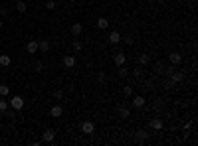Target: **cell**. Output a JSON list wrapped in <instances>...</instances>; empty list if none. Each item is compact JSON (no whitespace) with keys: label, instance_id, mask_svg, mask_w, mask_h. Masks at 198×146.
I'll use <instances>...</instances> for the list:
<instances>
[{"label":"cell","instance_id":"5","mask_svg":"<svg viewBox=\"0 0 198 146\" xmlns=\"http://www.w3.org/2000/svg\"><path fill=\"white\" fill-rule=\"evenodd\" d=\"M133 107H135V109H141V107H145V97H141V95L133 97Z\"/></svg>","mask_w":198,"mask_h":146},{"label":"cell","instance_id":"21","mask_svg":"<svg viewBox=\"0 0 198 146\" xmlns=\"http://www.w3.org/2000/svg\"><path fill=\"white\" fill-rule=\"evenodd\" d=\"M73 50H76V51H81V50H83V44H81L79 40H73Z\"/></svg>","mask_w":198,"mask_h":146},{"label":"cell","instance_id":"9","mask_svg":"<svg viewBox=\"0 0 198 146\" xmlns=\"http://www.w3.org/2000/svg\"><path fill=\"white\" fill-rule=\"evenodd\" d=\"M107 26H109V20H107L105 16L97 18V28H99V30H107Z\"/></svg>","mask_w":198,"mask_h":146},{"label":"cell","instance_id":"7","mask_svg":"<svg viewBox=\"0 0 198 146\" xmlns=\"http://www.w3.org/2000/svg\"><path fill=\"white\" fill-rule=\"evenodd\" d=\"M168 59H170V63H173V65H178V63L182 61V55H180V53H176V51H173Z\"/></svg>","mask_w":198,"mask_h":146},{"label":"cell","instance_id":"18","mask_svg":"<svg viewBox=\"0 0 198 146\" xmlns=\"http://www.w3.org/2000/svg\"><path fill=\"white\" fill-rule=\"evenodd\" d=\"M182 79H184V73H173V77H170L173 83H180Z\"/></svg>","mask_w":198,"mask_h":146},{"label":"cell","instance_id":"24","mask_svg":"<svg viewBox=\"0 0 198 146\" xmlns=\"http://www.w3.org/2000/svg\"><path fill=\"white\" fill-rule=\"evenodd\" d=\"M56 6H58V4L53 2V0H48V2H46V8L48 10H56Z\"/></svg>","mask_w":198,"mask_h":146},{"label":"cell","instance_id":"26","mask_svg":"<svg viewBox=\"0 0 198 146\" xmlns=\"http://www.w3.org/2000/svg\"><path fill=\"white\" fill-rule=\"evenodd\" d=\"M127 73H129V71H127V69L121 65V69H119V77H127Z\"/></svg>","mask_w":198,"mask_h":146},{"label":"cell","instance_id":"20","mask_svg":"<svg viewBox=\"0 0 198 146\" xmlns=\"http://www.w3.org/2000/svg\"><path fill=\"white\" fill-rule=\"evenodd\" d=\"M10 93V87L8 85H0V97H6Z\"/></svg>","mask_w":198,"mask_h":146},{"label":"cell","instance_id":"31","mask_svg":"<svg viewBox=\"0 0 198 146\" xmlns=\"http://www.w3.org/2000/svg\"><path fill=\"white\" fill-rule=\"evenodd\" d=\"M157 2H163V0H157Z\"/></svg>","mask_w":198,"mask_h":146},{"label":"cell","instance_id":"3","mask_svg":"<svg viewBox=\"0 0 198 146\" xmlns=\"http://www.w3.org/2000/svg\"><path fill=\"white\" fill-rule=\"evenodd\" d=\"M53 138H56V132H53L52 128L44 131V134H42V142H53Z\"/></svg>","mask_w":198,"mask_h":146},{"label":"cell","instance_id":"27","mask_svg":"<svg viewBox=\"0 0 198 146\" xmlns=\"http://www.w3.org/2000/svg\"><path fill=\"white\" fill-rule=\"evenodd\" d=\"M97 81H99V83H105V73H103V71L97 75Z\"/></svg>","mask_w":198,"mask_h":146},{"label":"cell","instance_id":"29","mask_svg":"<svg viewBox=\"0 0 198 146\" xmlns=\"http://www.w3.org/2000/svg\"><path fill=\"white\" fill-rule=\"evenodd\" d=\"M53 95H56V99H62V97H63V93H62V89H60V91H56V93H53Z\"/></svg>","mask_w":198,"mask_h":146},{"label":"cell","instance_id":"23","mask_svg":"<svg viewBox=\"0 0 198 146\" xmlns=\"http://www.w3.org/2000/svg\"><path fill=\"white\" fill-rule=\"evenodd\" d=\"M34 71H44V63H42V61H36V63H34Z\"/></svg>","mask_w":198,"mask_h":146},{"label":"cell","instance_id":"8","mask_svg":"<svg viewBox=\"0 0 198 146\" xmlns=\"http://www.w3.org/2000/svg\"><path fill=\"white\" fill-rule=\"evenodd\" d=\"M26 51H28V53H36V51H38V42H34V40L28 42V44H26Z\"/></svg>","mask_w":198,"mask_h":146},{"label":"cell","instance_id":"14","mask_svg":"<svg viewBox=\"0 0 198 146\" xmlns=\"http://www.w3.org/2000/svg\"><path fill=\"white\" fill-rule=\"evenodd\" d=\"M151 128H153V131H160V128H163V121H160V118H153V121H151Z\"/></svg>","mask_w":198,"mask_h":146},{"label":"cell","instance_id":"10","mask_svg":"<svg viewBox=\"0 0 198 146\" xmlns=\"http://www.w3.org/2000/svg\"><path fill=\"white\" fill-rule=\"evenodd\" d=\"M121 42V34L119 32H111L109 34V44H119Z\"/></svg>","mask_w":198,"mask_h":146},{"label":"cell","instance_id":"16","mask_svg":"<svg viewBox=\"0 0 198 146\" xmlns=\"http://www.w3.org/2000/svg\"><path fill=\"white\" fill-rule=\"evenodd\" d=\"M10 63H12V59H10V55H0V65H2V67H8Z\"/></svg>","mask_w":198,"mask_h":146},{"label":"cell","instance_id":"25","mask_svg":"<svg viewBox=\"0 0 198 146\" xmlns=\"http://www.w3.org/2000/svg\"><path fill=\"white\" fill-rule=\"evenodd\" d=\"M6 109H8V103L6 101H0V113H4Z\"/></svg>","mask_w":198,"mask_h":146},{"label":"cell","instance_id":"30","mask_svg":"<svg viewBox=\"0 0 198 146\" xmlns=\"http://www.w3.org/2000/svg\"><path fill=\"white\" fill-rule=\"evenodd\" d=\"M2 26H4V22H2V20H0V28H2Z\"/></svg>","mask_w":198,"mask_h":146},{"label":"cell","instance_id":"6","mask_svg":"<svg viewBox=\"0 0 198 146\" xmlns=\"http://www.w3.org/2000/svg\"><path fill=\"white\" fill-rule=\"evenodd\" d=\"M81 32H83V26L79 24V22H73V24H71V34L76 36V38H77L79 34H81Z\"/></svg>","mask_w":198,"mask_h":146},{"label":"cell","instance_id":"12","mask_svg":"<svg viewBox=\"0 0 198 146\" xmlns=\"http://www.w3.org/2000/svg\"><path fill=\"white\" fill-rule=\"evenodd\" d=\"M63 65H66L67 69L73 67V65H76V57H73V55H66V57H63Z\"/></svg>","mask_w":198,"mask_h":146},{"label":"cell","instance_id":"28","mask_svg":"<svg viewBox=\"0 0 198 146\" xmlns=\"http://www.w3.org/2000/svg\"><path fill=\"white\" fill-rule=\"evenodd\" d=\"M119 113H121V117H129V115H131V111H129V109H121Z\"/></svg>","mask_w":198,"mask_h":146},{"label":"cell","instance_id":"2","mask_svg":"<svg viewBox=\"0 0 198 146\" xmlns=\"http://www.w3.org/2000/svg\"><path fill=\"white\" fill-rule=\"evenodd\" d=\"M81 132H83V134H93V132H95V124H93L91 121H85V122L81 124Z\"/></svg>","mask_w":198,"mask_h":146},{"label":"cell","instance_id":"22","mask_svg":"<svg viewBox=\"0 0 198 146\" xmlns=\"http://www.w3.org/2000/svg\"><path fill=\"white\" fill-rule=\"evenodd\" d=\"M123 95H125V97H131V95H133L131 85H125V87H123Z\"/></svg>","mask_w":198,"mask_h":146},{"label":"cell","instance_id":"15","mask_svg":"<svg viewBox=\"0 0 198 146\" xmlns=\"http://www.w3.org/2000/svg\"><path fill=\"white\" fill-rule=\"evenodd\" d=\"M16 10H18V12H26V10H28V4H26L24 0H18V2H16Z\"/></svg>","mask_w":198,"mask_h":146},{"label":"cell","instance_id":"17","mask_svg":"<svg viewBox=\"0 0 198 146\" xmlns=\"http://www.w3.org/2000/svg\"><path fill=\"white\" fill-rule=\"evenodd\" d=\"M145 140H147V132H145V131H139V132H137V142L143 144Z\"/></svg>","mask_w":198,"mask_h":146},{"label":"cell","instance_id":"1","mask_svg":"<svg viewBox=\"0 0 198 146\" xmlns=\"http://www.w3.org/2000/svg\"><path fill=\"white\" fill-rule=\"evenodd\" d=\"M10 107H12L14 111L24 109V99H22L20 95H14V97H12V101H10Z\"/></svg>","mask_w":198,"mask_h":146},{"label":"cell","instance_id":"11","mask_svg":"<svg viewBox=\"0 0 198 146\" xmlns=\"http://www.w3.org/2000/svg\"><path fill=\"white\" fill-rule=\"evenodd\" d=\"M125 61H127V55H125V53H115V63H117V65H125Z\"/></svg>","mask_w":198,"mask_h":146},{"label":"cell","instance_id":"13","mask_svg":"<svg viewBox=\"0 0 198 146\" xmlns=\"http://www.w3.org/2000/svg\"><path fill=\"white\" fill-rule=\"evenodd\" d=\"M50 47H52V46H50V42H48V40L38 42V50H42L44 53H46V51H50Z\"/></svg>","mask_w":198,"mask_h":146},{"label":"cell","instance_id":"4","mask_svg":"<svg viewBox=\"0 0 198 146\" xmlns=\"http://www.w3.org/2000/svg\"><path fill=\"white\" fill-rule=\"evenodd\" d=\"M50 115H52L53 118H60V117L63 115V109H62V107H60V105H53V107H52V109H50Z\"/></svg>","mask_w":198,"mask_h":146},{"label":"cell","instance_id":"19","mask_svg":"<svg viewBox=\"0 0 198 146\" xmlns=\"http://www.w3.org/2000/svg\"><path fill=\"white\" fill-rule=\"evenodd\" d=\"M149 59H151V57H149V53H141V55H139V63H141V65H147Z\"/></svg>","mask_w":198,"mask_h":146}]
</instances>
